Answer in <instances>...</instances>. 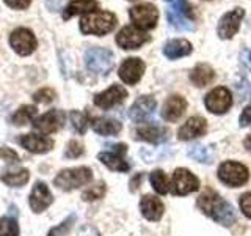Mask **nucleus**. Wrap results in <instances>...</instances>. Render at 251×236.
<instances>
[{
    "mask_svg": "<svg viewBox=\"0 0 251 236\" xmlns=\"http://www.w3.org/2000/svg\"><path fill=\"white\" fill-rule=\"evenodd\" d=\"M196 206L223 227H231L235 222V211L232 205L220 197L214 189H206L196 200Z\"/></svg>",
    "mask_w": 251,
    "mask_h": 236,
    "instance_id": "nucleus-1",
    "label": "nucleus"
},
{
    "mask_svg": "<svg viewBox=\"0 0 251 236\" xmlns=\"http://www.w3.org/2000/svg\"><path fill=\"white\" fill-rule=\"evenodd\" d=\"M116 26V16L110 11H93L80 19V30L85 35L102 36L112 31Z\"/></svg>",
    "mask_w": 251,
    "mask_h": 236,
    "instance_id": "nucleus-2",
    "label": "nucleus"
},
{
    "mask_svg": "<svg viewBox=\"0 0 251 236\" xmlns=\"http://www.w3.org/2000/svg\"><path fill=\"white\" fill-rule=\"evenodd\" d=\"M93 179V170L90 167H73L61 170L53 179V184L61 191H74L82 186H86Z\"/></svg>",
    "mask_w": 251,
    "mask_h": 236,
    "instance_id": "nucleus-3",
    "label": "nucleus"
},
{
    "mask_svg": "<svg viewBox=\"0 0 251 236\" xmlns=\"http://www.w3.org/2000/svg\"><path fill=\"white\" fill-rule=\"evenodd\" d=\"M218 179L227 187H242L250 179L247 165L235 161H225L218 167Z\"/></svg>",
    "mask_w": 251,
    "mask_h": 236,
    "instance_id": "nucleus-4",
    "label": "nucleus"
},
{
    "mask_svg": "<svg viewBox=\"0 0 251 236\" xmlns=\"http://www.w3.org/2000/svg\"><path fill=\"white\" fill-rule=\"evenodd\" d=\"M85 65L93 73L108 74L115 66L113 52L105 47H90L85 52Z\"/></svg>",
    "mask_w": 251,
    "mask_h": 236,
    "instance_id": "nucleus-5",
    "label": "nucleus"
},
{
    "mask_svg": "<svg viewBox=\"0 0 251 236\" xmlns=\"http://www.w3.org/2000/svg\"><path fill=\"white\" fill-rule=\"evenodd\" d=\"M168 21L171 26L179 30H193L195 29V16L192 6L187 0H173L171 6L167 11Z\"/></svg>",
    "mask_w": 251,
    "mask_h": 236,
    "instance_id": "nucleus-6",
    "label": "nucleus"
},
{
    "mask_svg": "<svg viewBox=\"0 0 251 236\" xmlns=\"http://www.w3.org/2000/svg\"><path fill=\"white\" fill-rule=\"evenodd\" d=\"M170 189H171V194H175V195H188L200 189V179L196 178L190 170L179 167L173 173Z\"/></svg>",
    "mask_w": 251,
    "mask_h": 236,
    "instance_id": "nucleus-7",
    "label": "nucleus"
},
{
    "mask_svg": "<svg viewBox=\"0 0 251 236\" xmlns=\"http://www.w3.org/2000/svg\"><path fill=\"white\" fill-rule=\"evenodd\" d=\"M129 16L140 30H151L159 21V10L152 3H141L129 10Z\"/></svg>",
    "mask_w": 251,
    "mask_h": 236,
    "instance_id": "nucleus-8",
    "label": "nucleus"
},
{
    "mask_svg": "<svg viewBox=\"0 0 251 236\" xmlns=\"http://www.w3.org/2000/svg\"><path fill=\"white\" fill-rule=\"evenodd\" d=\"M204 104L207 110L215 115L226 114L232 106V94L226 87H217L204 98Z\"/></svg>",
    "mask_w": 251,
    "mask_h": 236,
    "instance_id": "nucleus-9",
    "label": "nucleus"
},
{
    "mask_svg": "<svg viewBox=\"0 0 251 236\" xmlns=\"http://www.w3.org/2000/svg\"><path fill=\"white\" fill-rule=\"evenodd\" d=\"M110 151H100L98 154V159L113 172H129L130 165L124 159V154L127 153V145L118 144L110 147Z\"/></svg>",
    "mask_w": 251,
    "mask_h": 236,
    "instance_id": "nucleus-10",
    "label": "nucleus"
},
{
    "mask_svg": "<svg viewBox=\"0 0 251 236\" xmlns=\"http://www.w3.org/2000/svg\"><path fill=\"white\" fill-rule=\"evenodd\" d=\"M10 44H11V47L14 49L16 54L30 55V54L35 52L38 41H36V36L33 35V31L28 30V29L19 27L11 33Z\"/></svg>",
    "mask_w": 251,
    "mask_h": 236,
    "instance_id": "nucleus-11",
    "label": "nucleus"
},
{
    "mask_svg": "<svg viewBox=\"0 0 251 236\" xmlns=\"http://www.w3.org/2000/svg\"><path fill=\"white\" fill-rule=\"evenodd\" d=\"M146 41H149V36L145 33L143 30H140L137 27L127 26L120 30V33L116 35V43L120 47L126 51H133L140 49Z\"/></svg>",
    "mask_w": 251,
    "mask_h": 236,
    "instance_id": "nucleus-12",
    "label": "nucleus"
},
{
    "mask_svg": "<svg viewBox=\"0 0 251 236\" xmlns=\"http://www.w3.org/2000/svg\"><path fill=\"white\" fill-rule=\"evenodd\" d=\"M66 123V114L63 110H49L33 121V128L43 134H53L60 131Z\"/></svg>",
    "mask_w": 251,
    "mask_h": 236,
    "instance_id": "nucleus-13",
    "label": "nucleus"
},
{
    "mask_svg": "<svg viewBox=\"0 0 251 236\" xmlns=\"http://www.w3.org/2000/svg\"><path fill=\"white\" fill-rule=\"evenodd\" d=\"M52 203H53V195L50 192V189L47 187V184L43 183V181H38L33 186V189H31L30 197H28V205L31 211H33L35 214H39V212H43L49 208Z\"/></svg>",
    "mask_w": 251,
    "mask_h": 236,
    "instance_id": "nucleus-14",
    "label": "nucleus"
},
{
    "mask_svg": "<svg viewBox=\"0 0 251 236\" xmlns=\"http://www.w3.org/2000/svg\"><path fill=\"white\" fill-rule=\"evenodd\" d=\"M146 69L145 61L141 59L132 57V59H126L123 61V65L120 66V71H118V76L120 79L127 85H135L141 77H143V73Z\"/></svg>",
    "mask_w": 251,
    "mask_h": 236,
    "instance_id": "nucleus-15",
    "label": "nucleus"
},
{
    "mask_svg": "<svg viewBox=\"0 0 251 236\" xmlns=\"http://www.w3.org/2000/svg\"><path fill=\"white\" fill-rule=\"evenodd\" d=\"M245 16V11L242 8H235V10L226 13L218 22V36L223 39H231L240 29V22Z\"/></svg>",
    "mask_w": 251,
    "mask_h": 236,
    "instance_id": "nucleus-16",
    "label": "nucleus"
},
{
    "mask_svg": "<svg viewBox=\"0 0 251 236\" xmlns=\"http://www.w3.org/2000/svg\"><path fill=\"white\" fill-rule=\"evenodd\" d=\"M126 98H127V90H126L123 85L115 84L110 87V88H107L105 91L98 93L96 96H94V104H96L99 109L108 110L118 104H121Z\"/></svg>",
    "mask_w": 251,
    "mask_h": 236,
    "instance_id": "nucleus-17",
    "label": "nucleus"
},
{
    "mask_svg": "<svg viewBox=\"0 0 251 236\" xmlns=\"http://www.w3.org/2000/svg\"><path fill=\"white\" fill-rule=\"evenodd\" d=\"M19 145L33 154H46L53 148V140L38 134H24L18 139Z\"/></svg>",
    "mask_w": 251,
    "mask_h": 236,
    "instance_id": "nucleus-18",
    "label": "nucleus"
},
{
    "mask_svg": "<svg viewBox=\"0 0 251 236\" xmlns=\"http://www.w3.org/2000/svg\"><path fill=\"white\" fill-rule=\"evenodd\" d=\"M157 106V101L154 99V96H140L129 109V117L132 121L135 123H145L149 117L154 114Z\"/></svg>",
    "mask_w": 251,
    "mask_h": 236,
    "instance_id": "nucleus-19",
    "label": "nucleus"
},
{
    "mask_svg": "<svg viewBox=\"0 0 251 236\" xmlns=\"http://www.w3.org/2000/svg\"><path fill=\"white\" fill-rule=\"evenodd\" d=\"M207 131V121L202 117H192L180 126L177 131L179 140H193L196 137L204 136Z\"/></svg>",
    "mask_w": 251,
    "mask_h": 236,
    "instance_id": "nucleus-20",
    "label": "nucleus"
},
{
    "mask_svg": "<svg viewBox=\"0 0 251 236\" xmlns=\"http://www.w3.org/2000/svg\"><path fill=\"white\" fill-rule=\"evenodd\" d=\"M140 211H141V214H143L145 219L157 222V220L162 219L165 206H163V203L159 197L146 194V195L141 197V200H140Z\"/></svg>",
    "mask_w": 251,
    "mask_h": 236,
    "instance_id": "nucleus-21",
    "label": "nucleus"
},
{
    "mask_svg": "<svg viewBox=\"0 0 251 236\" xmlns=\"http://www.w3.org/2000/svg\"><path fill=\"white\" fill-rule=\"evenodd\" d=\"M185 109H187L185 98L179 96V94H173V96H170L165 101V104L162 107V117H163V120L175 123L184 115Z\"/></svg>",
    "mask_w": 251,
    "mask_h": 236,
    "instance_id": "nucleus-22",
    "label": "nucleus"
},
{
    "mask_svg": "<svg viewBox=\"0 0 251 236\" xmlns=\"http://www.w3.org/2000/svg\"><path fill=\"white\" fill-rule=\"evenodd\" d=\"M137 139L138 140H145L149 144H162L168 139V129L165 126L159 124H146V126H140L135 131Z\"/></svg>",
    "mask_w": 251,
    "mask_h": 236,
    "instance_id": "nucleus-23",
    "label": "nucleus"
},
{
    "mask_svg": "<svg viewBox=\"0 0 251 236\" xmlns=\"http://www.w3.org/2000/svg\"><path fill=\"white\" fill-rule=\"evenodd\" d=\"M192 51V43L187 41V39H171V41L163 46L165 57H168L170 60H176L180 57H185V55H190Z\"/></svg>",
    "mask_w": 251,
    "mask_h": 236,
    "instance_id": "nucleus-24",
    "label": "nucleus"
},
{
    "mask_svg": "<svg viewBox=\"0 0 251 236\" xmlns=\"http://www.w3.org/2000/svg\"><path fill=\"white\" fill-rule=\"evenodd\" d=\"M91 128L94 132L100 134V136H116V134L121 132L123 124L118 120H113V118L98 117L91 120Z\"/></svg>",
    "mask_w": 251,
    "mask_h": 236,
    "instance_id": "nucleus-25",
    "label": "nucleus"
},
{
    "mask_svg": "<svg viewBox=\"0 0 251 236\" xmlns=\"http://www.w3.org/2000/svg\"><path fill=\"white\" fill-rule=\"evenodd\" d=\"M214 77H215L214 69L207 63H200L190 73V81L195 87H206L214 81Z\"/></svg>",
    "mask_w": 251,
    "mask_h": 236,
    "instance_id": "nucleus-26",
    "label": "nucleus"
},
{
    "mask_svg": "<svg viewBox=\"0 0 251 236\" xmlns=\"http://www.w3.org/2000/svg\"><path fill=\"white\" fill-rule=\"evenodd\" d=\"M30 172L27 169H16V170H5L0 175V181H3L10 187H22L28 183Z\"/></svg>",
    "mask_w": 251,
    "mask_h": 236,
    "instance_id": "nucleus-27",
    "label": "nucleus"
},
{
    "mask_svg": "<svg viewBox=\"0 0 251 236\" xmlns=\"http://www.w3.org/2000/svg\"><path fill=\"white\" fill-rule=\"evenodd\" d=\"M98 8L96 0H73L68 6L65 13H63V19H71L75 14L82 13H93Z\"/></svg>",
    "mask_w": 251,
    "mask_h": 236,
    "instance_id": "nucleus-28",
    "label": "nucleus"
},
{
    "mask_svg": "<svg viewBox=\"0 0 251 236\" xmlns=\"http://www.w3.org/2000/svg\"><path fill=\"white\" fill-rule=\"evenodd\" d=\"M188 156L201 164H212L215 159V148L206 145H195L188 148Z\"/></svg>",
    "mask_w": 251,
    "mask_h": 236,
    "instance_id": "nucleus-29",
    "label": "nucleus"
},
{
    "mask_svg": "<svg viewBox=\"0 0 251 236\" xmlns=\"http://www.w3.org/2000/svg\"><path fill=\"white\" fill-rule=\"evenodd\" d=\"M14 208H11V212L6 216L0 217V236H19V225L18 219L14 216Z\"/></svg>",
    "mask_w": 251,
    "mask_h": 236,
    "instance_id": "nucleus-30",
    "label": "nucleus"
},
{
    "mask_svg": "<svg viewBox=\"0 0 251 236\" xmlns=\"http://www.w3.org/2000/svg\"><path fill=\"white\" fill-rule=\"evenodd\" d=\"M149 181H151V186L157 194L165 195L170 192V181L163 170H154L149 175Z\"/></svg>",
    "mask_w": 251,
    "mask_h": 236,
    "instance_id": "nucleus-31",
    "label": "nucleus"
},
{
    "mask_svg": "<svg viewBox=\"0 0 251 236\" xmlns=\"http://www.w3.org/2000/svg\"><path fill=\"white\" fill-rule=\"evenodd\" d=\"M35 115H36L35 106H22L11 115V123L14 126H24L33 120Z\"/></svg>",
    "mask_w": 251,
    "mask_h": 236,
    "instance_id": "nucleus-32",
    "label": "nucleus"
},
{
    "mask_svg": "<svg viewBox=\"0 0 251 236\" xmlns=\"http://www.w3.org/2000/svg\"><path fill=\"white\" fill-rule=\"evenodd\" d=\"M74 224H75V214H71L63 220V222H60L57 227L50 228L47 236H69L71 230L74 228Z\"/></svg>",
    "mask_w": 251,
    "mask_h": 236,
    "instance_id": "nucleus-33",
    "label": "nucleus"
},
{
    "mask_svg": "<svg viewBox=\"0 0 251 236\" xmlns=\"http://www.w3.org/2000/svg\"><path fill=\"white\" fill-rule=\"evenodd\" d=\"M69 118H71V123H73V128L75 132H78L82 136V134L86 132V128H88V117L83 112H78V110H73V112L69 114Z\"/></svg>",
    "mask_w": 251,
    "mask_h": 236,
    "instance_id": "nucleus-34",
    "label": "nucleus"
},
{
    "mask_svg": "<svg viewBox=\"0 0 251 236\" xmlns=\"http://www.w3.org/2000/svg\"><path fill=\"white\" fill-rule=\"evenodd\" d=\"M105 191H107L105 183H104V181H99L98 184H94L90 189L83 191L82 199H83V202H96V200L102 199V197L105 195Z\"/></svg>",
    "mask_w": 251,
    "mask_h": 236,
    "instance_id": "nucleus-35",
    "label": "nucleus"
},
{
    "mask_svg": "<svg viewBox=\"0 0 251 236\" xmlns=\"http://www.w3.org/2000/svg\"><path fill=\"white\" fill-rule=\"evenodd\" d=\"M83 153H85L83 144H80L78 140H69V144L66 145V149H65V157H68V159H75V157L82 156Z\"/></svg>",
    "mask_w": 251,
    "mask_h": 236,
    "instance_id": "nucleus-36",
    "label": "nucleus"
},
{
    "mask_svg": "<svg viewBox=\"0 0 251 236\" xmlns=\"http://www.w3.org/2000/svg\"><path fill=\"white\" fill-rule=\"evenodd\" d=\"M57 96V93H55L53 88H49V87H44V88L38 90L35 94H33V101L35 102H41V104H49L52 102Z\"/></svg>",
    "mask_w": 251,
    "mask_h": 236,
    "instance_id": "nucleus-37",
    "label": "nucleus"
},
{
    "mask_svg": "<svg viewBox=\"0 0 251 236\" xmlns=\"http://www.w3.org/2000/svg\"><path fill=\"white\" fill-rule=\"evenodd\" d=\"M0 159H3L6 162H18L19 154L8 147H0Z\"/></svg>",
    "mask_w": 251,
    "mask_h": 236,
    "instance_id": "nucleus-38",
    "label": "nucleus"
},
{
    "mask_svg": "<svg viewBox=\"0 0 251 236\" xmlns=\"http://www.w3.org/2000/svg\"><path fill=\"white\" fill-rule=\"evenodd\" d=\"M240 209L248 219H251V192H247L240 197Z\"/></svg>",
    "mask_w": 251,
    "mask_h": 236,
    "instance_id": "nucleus-39",
    "label": "nucleus"
},
{
    "mask_svg": "<svg viewBox=\"0 0 251 236\" xmlns=\"http://www.w3.org/2000/svg\"><path fill=\"white\" fill-rule=\"evenodd\" d=\"M239 123H240L242 128H245V126H250L251 124V106H247L245 109L242 110L240 118H239Z\"/></svg>",
    "mask_w": 251,
    "mask_h": 236,
    "instance_id": "nucleus-40",
    "label": "nucleus"
},
{
    "mask_svg": "<svg viewBox=\"0 0 251 236\" xmlns=\"http://www.w3.org/2000/svg\"><path fill=\"white\" fill-rule=\"evenodd\" d=\"M31 0H5V3L11 8H16V10H24L30 5Z\"/></svg>",
    "mask_w": 251,
    "mask_h": 236,
    "instance_id": "nucleus-41",
    "label": "nucleus"
},
{
    "mask_svg": "<svg viewBox=\"0 0 251 236\" xmlns=\"http://www.w3.org/2000/svg\"><path fill=\"white\" fill-rule=\"evenodd\" d=\"M143 181V173H138L132 179H130V192H135L137 189L140 187V183Z\"/></svg>",
    "mask_w": 251,
    "mask_h": 236,
    "instance_id": "nucleus-42",
    "label": "nucleus"
},
{
    "mask_svg": "<svg viewBox=\"0 0 251 236\" xmlns=\"http://www.w3.org/2000/svg\"><path fill=\"white\" fill-rule=\"evenodd\" d=\"M243 147H245L247 151H250V153H251V134H248L247 139L243 140Z\"/></svg>",
    "mask_w": 251,
    "mask_h": 236,
    "instance_id": "nucleus-43",
    "label": "nucleus"
},
{
    "mask_svg": "<svg viewBox=\"0 0 251 236\" xmlns=\"http://www.w3.org/2000/svg\"><path fill=\"white\" fill-rule=\"evenodd\" d=\"M250 59H251V57H250Z\"/></svg>",
    "mask_w": 251,
    "mask_h": 236,
    "instance_id": "nucleus-44",
    "label": "nucleus"
}]
</instances>
